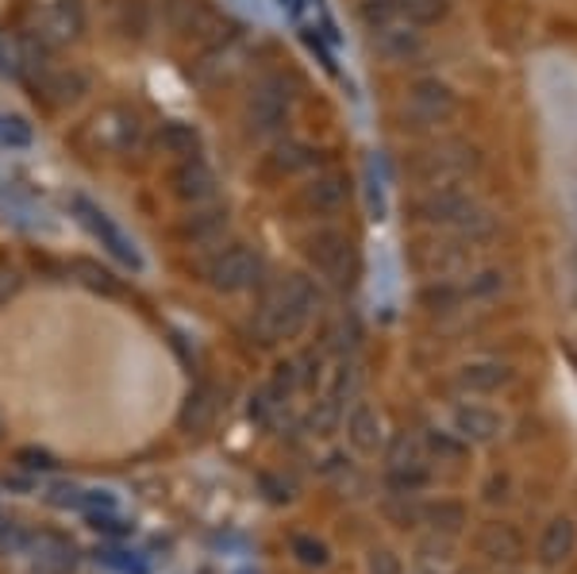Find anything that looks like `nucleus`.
Returning a JSON list of instances; mask_svg holds the SVG:
<instances>
[{"mask_svg":"<svg viewBox=\"0 0 577 574\" xmlns=\"http://www.w3.org/2000/svg\"><path fill=\"white\" fill-rule=\"evenodd\" d=\"M408 178L420 181L428 189H446V185H459L462 178L477 170V150L466 147V143H443V147H431L420 150L405 162Z\"/></svg>","mask_w":577,"mask_h":574,"instance_id":"423d86ee","label":"nucleus"},{"mask_svg":"<svg viewBox=\"0 0 577 574\" xmlns=\"http://www.w3.org/2000/svg\"><path fill=\"white\" fill-rule=\"evenodd\" d=\"M370 47H374L377 58H385V63H393V66L416 63V58L428 55V40H423V32L412 24L377 27V32H370Z\"/></svg>","mask_w":577,"mask_h":574,"instance_id":"4468645a","label":"nucleus"},{"mask_svg":"<svg viewBox=\"0 0 577 574\" xmlns=\"http://www.w3.org/2000/svg\"><path fill=\"white\" fill-rule=\"evenodd\" d=\"M224 232H227V209L201 205V209H193L189 216H181V224L173 228V236H178L185 247H204V244H216Z\"/></svg>","mask_w":577,"mask_h":574,"instance_id":"dca6fc26","label":"nucleus"},{"mask_svg":"<svg viewBox=\"0 0 577 574\" xmlns=\"http://www.w3.org/2000/svg\"><path fill=\"white\" fill-rule=\"evenodd\" d=\"M288 112H293V86L285 74H265L262 81H254L247 104H242V124L254 139H270L285 127Z\"/></svg>","mask_w":577,"mask_h":574,"instance_id":"39448f33","label":"nucleus"},{"mask_svg":"<svg viewBox=\"0 0 577 574\" xmlns=\"http://www.w3.org/2000/svg\"><path fill=\"white\" fill-rule=\"evenodd\" d=\"M351 198V181L343 173H320L297 193V209L308 216H336Z\"/></svg>","mask_w":577,"mask_h":574,"instance_id":"2eb2a0df","label":"nucleus"},{"mask_svg":"<svg viewBox=\"0 0 577 574\" xmlns=\"http://www.w3.org/2000/svg\"><path fill=\"white\" fill-rule=\"evenodd\" d=\"M155 143H158V150L178 155V158L201 155V132H196L193 124H185V120H166V124L158 127Z\"/></svg>","mask_w":577,"mask_h":574,"instance_id":"aec40b11","label":"nucleus"},{"mask_svg":"<svg viewBox=\"0 0 577 574\" xmlns=\"http://www.w3.org/2000/svg\"><path fill=\"white\" fill-rule=\"evenodd\" d=\"M32 81L43 97V101L50 104V109H73L78 101H86L89 93V74L78 70V66H50L43 63L39 70H32Z\"/></svg>","mask_w":577,"mask_h":574,"instance_id":"f8f14e48","label":"nucleus"},{"mask_svg":"<svg viewBox=\"0 0 577 574\" xmlns=\"http://www.w3.org/2000/svg\"><path fill=\"white\" fill-rule=\"evenodd\" d=\"M265 259L258 247L250 244H231L224 251H216L204 267V282L216 293H247L254 285H262Z\"/></svg>","mask_w":577,"mask_h":574,"instance_id":"0eeeda50","label":"nucleus"},{"mask_svg":"<svg viewBox=\"0 0 577 574\" xmlns=\"http://www.w3.org/2000/svg\"><path fill=\"white\" fill-rule=\"evenodd\" d=\"M81 139L97 155H132L143 143V116L127 104H101L81 127Z\"/></svg>","mask_w":577,"mask_h":574,"instance_id":"20e7f679","label":"nucleus"},{"mask_svg":"<svg viewBox=\"0 0 577 574\" xmlns=\"http://www.w3.org/2000/svg\"><path fill=\"white\" fill-rule=\"evenodd\" d=\"M104 16L109 27L127 43L147 40L150 32V4L147 0H104Z\"/></svg>","mask_w":577,"mask_h":574,"instance_id":"f3484780","label":"nucleus"},{"mask_svg":"<svg viewBox=\"0 0 577 574\" xmlns=\"http://www.w3.org/2000/svg\"><path fill=\"white\" fill-rule=\"evenodd\" d=\"M104 563L116 566V571H124V574H147V566H139L135 559H120V551H104Z\"/></svg>","mask_w":577,"mask_h":574,"instance_id":"c85d7f7f","label":"nucleus"},{"mask_svg":"<svg viewBox=\"0 0 577 574\" xmlns=\"http://www.w3.org/2000/svg\"><path fill=\"white\" fill-rule=\"evenodd\" d=\"M0 143L4 147H27L32 143V124L20 116H0Z\"/></svg>","mask_w":577,"mask_h":574,"instance_id":"a878e982","label":"nucleus"},{"mask_svg":"<svg viewBox=\"0 0 577 574\" xmlns=\"http://www.w3.org/2000/svg\"><path fill=\"white\" fill-rule=\"evenodd\" d=\"M374 428H377V417H374V413H370V409H359V413H354L351 432H354V440H359V448H374V443H377Z\"/></svg>","mask_w":577,"mask_h":574,"instance_id":"bb28decb","label":"nucleus"},{"mask_svg":"<svg viewBox=\"0 0 577 574\" xmlns=\"http://www.w3.org/2000/svg\"><path fill=\"white\" fill-rule=\"evenodd\" d=\"M86 35V4L81 0H50L35 27V40L47 50L70 47Z\"/></svg>","mask_w":577,"mask_h":574,"instance_id":"9b49d317","label":"nucleus"},{"mask_svg":"<svg viewBox=\"0 0 577 574\" xmlns=\"http://www.w3.org/2000/svg\"><path fill=\"white\" fill-rule=\"evenodd\" d=\"M70 213H73V221H78L81 228H86L89 236H93L97 244H101L104 251L112 255V259L124 262V267H132V270H143V255H139V247H135V239L127 236V232L120 228V224L112 221V216L104 213L97 201H89V198H81V193H73V198H70Z\"/></svg>","mask_w":577,"mask_h":574,"instance_id":"6e6552de","label":"nucleus"},{"mask_svg":"<svg viewBox=\"0 0 577 574\" xmlns=\"http://www.w3.org/2000/svg\"><path fill=\"white\" fill-rule=\"evenodd\" d=\"M0 432H4V428H0Z\"/></svg>","mask_w":577,"mask_h":574,"instance_id":"7c9ffc66","label":"nucleus"},{"mask_svg":"<svg viewBox=\"0 0 577 574\" xmlns=\"http://www.w3.org/2000/svg\"><path fill=\"white\" fill-rule=\"evenodd\" d=\"M27 551H32V559L43 566V571L50 574H66L73 563H78V548H73L70 540H63V536L55 532H39V536H27Z\"/></svg>","mask_w":577,"mask_h":574,"instance_id":"a211bd4d","label":"nucleus"},{"mask_svg":"<svg viewBox=\"0 0 577 574\" xmlns=\"http://www.w3.org/2000/svg\"><path fill=\"white\" fill-rule=\"evenodd\" d=\"M73 274H78L81 282L89 285V290L104 293V297H120V282H116V274H112V270L97 267V262H89V259H78V262H73Z\"/></svg>","mask_w":577,"mask_h":574,"instance_id":"b1692460","label":"nucleus"},{"mask_svg":"<svg viewBox=\"0 0 577 574\" xmlns=\"http://www.w3.org/2000/svg\"><path fill=\"white\" fill-rule=\"evenodd\" d=\"M162 24L178 43H196L201 50L231 40V24L212 0H162Z\"/></svg>","mask_w":577,"mask_h":574,"instance_id":"7ed1b4c3","label":"nucleus"},{"mask_svg":"<svg viewBox=\"0 0 577 574\" xmlns=\"http://www.w3.org/2000/svg\"><path fill=\"white\" fill-rule=\"evenodd\" d=\"M359 24L366 32H377V27H389V24H405L400 20V0H359V9H354Z\"/></svg>","mask_w":577,"mask_h":574,"instance_id":"4be33fe9","label":"nucleus"},{"mask_svg":"<svg viewBox=\"0 0 577 574\" xmlns=\"http://www.w3.org/2000/svg\"><path fill=\"white\" fill-rule=\"evenodd\" d=\"M305 255L316 274L331 278V282H347V274H351V239L339 228H320L316 236H308Z\"/></svg>","mask_w":577,"mask_h":574,"instance_id":"ddd939ff","label":"nucleus"},{"mask_svg":"<svg viewBox=\"0 0 577 574\" xmlns=\"http://www.w3.org/2000/svg\"><path fill=\"white\" fill-rule=\"evenodd\" d=\"M408 213H412V221L431 224V228H454L462 236H485V232H493V216L469 198L466 189L454 185L428 189L423 198H416L408 205Z\"/></svg>","mask_w":577,"mask_h":574,"instance_id":"f03ea898","label":"nucleus"},{"mask_svg":"<svg viewBox=\"0 0 577 574\" xmlns=\"http://www.w3.org/2000/svg\"><path fill=\"white\" fill-rule=\"evenodd\" d=\"M0 74L4 78H24V47L4 32H0Z\"/></svg>","mask_w":577,"mask_h":574,"instance_id":"393cba45","label":"nucleus"},{"mask_svg":"<svg viewBox=\"0 0 577 574\" xmlns=\"http://www.w3.org/2000/svg\"><path fill=\"white\" fill-rule=\"evenodd\" d=\"M20 285H24V278H20V270L12 267V262H0V308H4L12 297H16V293H20Z\"/></svg>","mask_w":577,"mask_h":574,"instance_id":"cd10ccee","label":"nucleus"},{"mask_svg":"<svg viewBox=\"0 0 577 574\" xmlns=\"http://www.w3.org/2000/svg\"><path fill=\"white\" fill-rule=\"evenodd\" d=\"M170 193L189 209H201V205H212L219 198V178L201 155L193 158H181L178 166L170 170Z\"/></svg>","mask_w":577,"mask_h":574,"instance_id":"9d476101","label":"nucleus"},{"mask_svg":"<svg viewBox=\"0 0 577 574\" xmlns=\"http://www.w3.org/2000/svg\"><path fill=\"white\" fill-rule=\"evenodd\" d=\"M313 308H316V290L308 278L301 274L273 278L262 290V297H258L250 328H254V336L262 344H281V339H293L305 328Z\"/></svg>","mask_w":577,"mask_h":574,"instance_id":"f257e3e1","label":"nucleus"},{"mask_svg":"<svg viewBox=\"0 0 577 574\" xmlns=\"http://www.w3.org/2000/svg\"><path fill=\"white\" fill-rule=\"evenodd\" d=\"M20 463H24V466H43V471H50V466H55V459H50L47 451H20Z\"/></svg>","mask_w":577,"mask_h":574,"instance_id":"c756f323","label":"nucleus"},{"mask_svg":"<svg viewBox=\"0 0 577 574\" xmlns=\"http://www.w3.org/2000/svg\"><path fill=\"white\" fill-rule=\"evenodd\" d=\"M451 0H400V20L412 27H431L439 20H446Z\"/></svg>","mask_w":577,"mask_h":574,"instance_id":"5701e85b","label":"nucleus"},{"mask_svg":"<svg viewBox=\"0 0 577 574\" xmlns=\"http://www.w3.org/2000/svg\"><path fill=\"white\" fill-rule=\"evenodd\" d=\"M216 413H219V394L212 386H196L185 397V405H181V428L185 432H208Z\"/></svg>","mask_w":577,"mask_h":574,"instance_id":"6ab92c4d","label":"nucleus"},{"mask_svg":"<svg viewBox=\"0 0 577 574\" xmlns=\"http://www.w3.org/2000/svg\"><path fill=\"white\" fill-rule=\"evenodd\" d=\"M316 158L308 147H301V143H278V147L265 155V166L262 170L270 173V178H293V173L308 170Z\"/></svg>","mask_w":577,"mask_h":574,"instance_id":"412c9836","label":"nucleus"},{"mask_svg":"<svg viewBox=\"0 0 577 574\" xmlns=\"http://www.w3.org/2000/svg\"><path fill=\"white\" fill-rule=\"evenodd\" d=\"M459 116V93L439 78L412 81L405 97V120L412 127H443Z\"/></svg>","mask_w":577,"mask_h":574,"instance_id":"1a4fd4ad","label":"nucleus"}]
</instances>
